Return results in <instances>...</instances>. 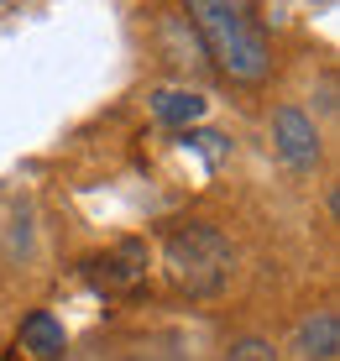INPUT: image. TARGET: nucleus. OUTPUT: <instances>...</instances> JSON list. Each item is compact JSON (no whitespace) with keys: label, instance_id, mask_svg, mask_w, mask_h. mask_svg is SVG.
<instances>
[{"label":"nucleus","instance_id":"9","mask_svg":"<svg viewBox=\"0 0 340 361\" xmlns=\"http://www.w3.org/2000/svg\"><path fill=\"white\" fill-rule=\"evenodd\" d=\"M225 361H283V356H278V345H272L267 335H241V341H231Z\"/></svg>","mask_w":340,"mask_h":361},{"label":"nucleus","instance_id":"4","mask_svg":"<svg viewBox=\"0 0 340 361\" xmlns=\"http://www.w3.org/2000/svg\"><path fill=\"white\" fill-rule=\"evenodd\" d=\"M272 152H278L293 173H314L324 163V136H320L309 110H298V105L272 110Z\"/></svg>","mask_w":340,"mask_h":361},{"label":"nucleus","instance_id":"5","mask_svg":"<svg viewBox=\"0 0 340 361\" xmlns=\"http://www.w3.org/2000/svg\"><path fill=\"white\" fill-rule=\"evenodd\" d=\"M293 351H298V361H335L340 356V314L330 304L293 325Z\"/></svg>","mask_w":340,"mask_h":361},{"label":"nucleus","instance_id":"10","mask_svg":"<svg viewBox=\"0 0 340 361\" xmlns=\"http://www.w3.org/2000/svg\"><path fill=\"white\" fill-rule=\"evenodd\" d=\"M183 147H194V152L205 157L210 168L231 157V142H225V136H215V131H183Z\"/></svg>","mask_w":340,"mask_h":361},{"label":"nucleus","instance_id":"8","mask_svg":"<svg viewBox=\"0 0 340 361\" xmlns=\"http://www.w3.org/2000/svg\"><path fill=\"white\" fill-rule=\"evenodd\" d=\"M32 204H16V215H11V226H6V257L11 262H27L32 257Z\"/></svg>","mask_w":340,"mask_h":361},{"label":"nucleus","instance_id":"1","mask_svg":"<svg viewBox=\"0 0 340 361\" xmlns=\"http://www.w3.org/2000/svg\"><path fill=\"white\" fill-rule=\"evenodd\" d=\"M205 53L231 84H262L272 73V37L262 32L251 6H231V0H194L188 6Z\"/></svg>","mask_w":340,"mask_h":361},{"label":"nucleus","instance_id":"2","mask_svg":"<svg viewBox=\"0 0 340 361\" xmlns=\"http://www.w3.org/2000/svg\"><path fill=\"white\" fill-rule=\"evenodd\" d=\"M162 278L183 298H215L236 278V246L210 220H178L162 235Z\"/></svg>","mask_w":340,"mask_h":361},{"label":"nucleus","instance_id":"3","mask_svg":"<svg viewBox=\"0 0 340 361\" xmlns=\"http://www.w3.org/2000/svg\"><path fill=\"white\" fill-rule=\"evenodd\" d=\"M147 267H152L147 241H116V246H105V252H95L84 262V283L105 298H121V293H136L147 283Z\"/></svg>","mask_w":340,"mask_h":361},{"label":"nucleus","instance_id":"6","mask_svg":"<svg viewBox=\"0 0 340 361\" xmlns=\"http://www.w3.org/2000/svg\"><path fill=\"white\" fill-rule=\"evenodd\" d=\"M16 345H21L32 361H63V351H68V330H63L58 314L32 309V314L21 319V330H16Z\"/></svg>","mask_w":340,"mask_h":361},{"label":"nucleus","instance_id":"7","mask_svg":"<svg viewBox=\"0 0 340 361\" xmlns=\"http://www.w3.org/2000/svg\"><path fill=\"white\" fill-rule=\"evenodd\" d=\"M147 110H152L162 126H183V131H194L199 121L210 116V99L199 94V90H152V94H147Z\"/></svg>","mask_w":340,"mask_h":361}]
</instances>
